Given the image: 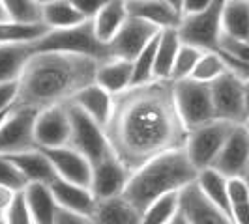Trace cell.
<instances>
[{"label":"cell","instance_id":"ee69618b","mask_svg":"<svg viewBox=\"0 0 249 224\" xmlns=\"http://www.w3.org/2000/svg\"><path fill=\"white\" fill-rule=\"evenodd\" d=\"M15 191L12 189H8V187H0V215H4V213L10 209V206H12L13 198H15Z\"/></svg>","mask_w":249,"mask_h":224},{"label":"cell","instance_id":"9a60e30c","mask_svg":"<svg viewBox=\"0 0 249 224\" xmlns=\"http://www.w3.org/2000/svg\"><path fill=\"white\" fill-rule=\"evenodd\" d=\"M178 206L189 224H236L229 213L219 209L202 194L195 181L178 192Z\"/></svg>","mask_w":249,"mask_h":224},{"label":"cell","instance_id":"f35d334b","mask_svg":"<svg viewBox=\"0 0 249 224\" xmlns=\"http://www.w3.org/2000/svg\"><path fill=\"white\" fill-rule=\"evenodd\" d=\"M4 219L8 224H34L32 221V215L28 211V206H26V200L23 191L15 194L10 209L4 213Z\"/></svg>","mask_w":249,"mask_h":224},{"label":"cell","instance_id":"44dd1931","mask_svg":"<svg viewBox=\"0 0 249 224\" xmlns=\"http://www.w3.org/2000/svg\"><path fill=\"white\" fill-rule=\"evenodd\" d=\"M70 103H73L75 107L87 112L92 120H96L98 124L105 127L107 122L111 120L112 109H114V96H111L107 90H103L100 84L92 82L81 92H77Z\"/></svg>","mask_w":249,"mask_h":224},{"label":"cell","instance_id":"9f6ffc18","mask_svg":"<svg viewBox=\"0 0 249 224\" xmlns=\"http://www.w3.org/2000/svg\"><path fill=\"white\" fill-rule=\"evenodd\" d=\"M0 217H2V215H0Z\"/></svg>","mask_w":249,"mask_h":224},{"label":"cell","instance_id":"d6986e66","mask_svg":"<svg viewBox=\"0 0 249 224\" xmlns=\"http://www.w3.org/2000/svg\"><path fill=\"white\" fill-rule=\"evenodd\" d=\"M8 157L21 170V174L26 179V183L51 185L58 177L56 172H54V166L51 164L49 157L39 148L28 149V151H19V153H10Z\"/></svg>","mask_w":249,"mask_h":224},{"label":"cell","instance_id":"7402d4cb","mask_svg":"<svg viewBox=\"0 0 249 224\" xmlns=\"http://www.w3.org/2000/svg\"><path fill=\"white\" fill-rule=\"evenodd\" d=\"M94 82L116 97L133 86V64L124 58H109L98 65Z\"/></svg>","mask_w":249,"mask_h":224},{"label":"cell","instance_id":"74e56055","mask_svg":"<svg viewBox=\"0 0 249 224\" xmlns=\"http://www.w3.org/2000/svg\"><path fill=\"white\" fill-rule=\"evenodd\" d=\"M219 52L229 60L249 64V41H246V39H232V37L221 36Z\"/></svg>","mask_w":249,"mask_h":224},{"label":"cell","instance_id":"8d00e7d4","mask_svg":"<svg viewBox=\"0 0 249 224\" xmlns=\"http://www.w3.org/2000/svg\"><path fill=\"white\" fill-rule=\"evenodd\" d=\"M26 185L28 183L21 174V170L15 166V162L8 155L0 153V187H8L15 192H21L25 191Z\"/></svg>","mask_w":249,"mask_h":224},{"label":"cell","instance_id":"7bdbcfd3","mask_svg":"<svg viewBox=\"0 0 249 224\" xmlns=\"http://www.w3.org/2000/svg\"><path fill=\"white\" fill-rule=\"evenodd\" d=\"M212 2L213 0H184V4H182V17L202 12V10H206Z\"/></svg>","mask_w":249,"mask_h":224},{"label":"cell","instance_id":"4dcf8cb0","mask_svg":"<svg viewBox=\"0 0 249 224\" xmlns=\"http://www.w3.org/2000/svg\"><path fill=\"white\" fill-rule=\"evenodd\" d=\"M225 71H229V65H227L223 54L219 50H202V54L195 64L193 73L189 79L212 84L213 80H217Z\"/></svg>","mask_w":249,"mask_h":224},{"label":"cell","instance_id":"60d3db41","mask_svg":"<svg viewBox=\"0 0 249 224\" xmlns=\"http://www.w3.org/2000/svg\"><path fill=\"white\" fill-rule=\"evenodd\" d=\"M107 2H109V0H71V4L77 8V12L81 13L87 21H92V19L101 12V8H103Z\"/></svg>","mask_w":249,"mask_h":224},{"label":"cell","instance_id":"1f68e13d","mask_svg":"<svg viewBox=\"0 0 249 224\" xmlns=\"http://www.w3.org/2000/svg\"><path fill=\"white\" fill-rule=\"evenodd\" d=\"M231 217L236 224H249V183L248 179H229Z\"/></svg>","mask_w":249,"mask_h":224},{"label":"cell","instance_id":"603a6c76","mask_svg":"<svg viewBox=\"0 0 249 224\" xmlns=\"http://www.w3.org/2000/svg\"><path fill=\"white\" fill-rule=\"evenodd\" d=\"M28 206V211L32 215L34 224H53L58 211V204L53 196L49 185L43 183H28L23 191Z\"/></svg>","mask_w":249,"mask_h":224},{"label":"cell","instance_id":"bcb514c9","mask_svg":"<svg viewBox=\"0 0 249 224\" xmlns=\"http://www.w3.org/2000/svg\"><path fill=\"white\" fill-rule=\"evenodd\" d=\"M167 224H189V221H187L186 215H184V213L178 209V213H176L175 217H173V219H171V221H169Z\"/></svg>","mask_w":249,"mask_h":224},{"label":"cell","instance_id":"e0dca14e","mask_svg":"<svg viewBox=\"0 0 249 224\" xmlns=\"http://www.w3.org/2000/svg\"><path fill=\"white\" fill-rule=\"evenodd\" d=\"M49 187L58 208L73 211L77 215H85V217H90V213L94 211L98 198L94 196L90 187L77 185L71 181H66L62 177H56Z\"/></svg>","mask_w":249,"mask_h":224},{"label":"cell","instance_id":"8fae6325","mask_svg":"<svg viewBox=\"0 0 249 224\" xmlns=\"http://www.w3.org/2000/svg\"><path fill=\"white\" fill-rule=\"evenodd\" d=\"M70 133H71V122H70L68 103L37 111L34 124V138L37 148L49 149L68 146Z\"/></svg>","mask_w":249,"mask_h":224},{"label":"cell","instance_id":"5b68a950","mask_svg":"<svg viewBox=\"0 0 249 224\" xmlns=\"http://www.w3.org/2000/svg\"><path fill=\"white\" fill-rule=\"evenodd\" d=\"M234 127L236 124L215 118L199 127H193L187 133L184 149H186L191 164L197 168V172L204 170V168H212L213 161L217 159L219 151L225 146L227 138L232 133Z\"/></svg>","mask_w":249,"mask_h":224},{"label":"cell","instance_id":"ac0fdd59","mask_svg":"<svg viewBox=\"0 0 249 224\" xmlns=\"http://www.w3.org/2000/svg\"><path fill=\"white\" fill-rule=\"evenodd\" d=\"M125 4L129 17L146 21L160 30L178 28L182 21V13L165 0H127Z\"/></svg>","mask_w":249,"mask_h":224},{"label":"cell","instance_id":"f5cc1de1","mask_svg":"<svg viewBox=\"0 0 249 224\" xmlns=\"http://www.w3.org/2000/svg\"><path fill=\"white\" fill-rule=\"evenodd\" d=\"M0 224H8V223H6V219H4V215L0 217Z\"/></svg>","mask_w":249,"mask_h":224},{"label":"cell","instance_id":"816d5d0a","mask_svg":"<svg viewBox=\"0 0 249 224\" xmlns=\"http://www.w3.org/2000/svg\"><path fill=\"white\" fill-rule=\"evenodd\" d=\"M39 6H45V4H49V2H53V0H36Z\"/></svg>","mask_w":249,"mask_h":224},{"label":"cell","instance_id":"2e32d148","mask_svg":"<svg viewBox=\"0 0 249 224\" xmlns=\"http://www.w3.org/2000/svg\"><path fill=\"white\" fill-rule=\"evenodd\" d=\"M41 151L49 157L51 164L54 166V172H56L58 177H62L66 181H71V183H77V185L90 187V181H92V162L88 161L83 153H79L71 146L49 148L41 149Z\"/></svg>","mask_w":249,"mask_h":224},{"label":"cell","instance_id":"c3c4849f","mask_svg":"<svg viewBox=\"0 0 249 224\" xmlns=\"http://www.w3.org/2000/svg\"><path fill=\"white\" fill-rule=\"evenodd\" d=\"M165 2H167V4H171L173 8H176L178 12L182 13V4H184V0H165Z\"/></svg>","mask_w":249,"mask_h":224},{"label":"cell","instance_id":"ab89813d","mask_svg":"<svg viewBox=\"0 0 249 224\" xmlns=\"http://www.w3.org/2000/svg\"><path fill=\"white\" fill-rule=\"evenodd\" d=\"M17 94H19V82L0 84V114L10 112L15 107Z\"/></svg>","mask_w":249,"mask_h":224},{"label":"cell","instance_id":"30bf717a","mask_svg":"<svg viewBox=\"0 0 249 224\" xmlns=\"http://www.w3.org/2000/svg\"><path fill=\"white\" fill-rule=\"evenodd\" d=\"M36 116V109L13 107L0 127V153L10 155L37 148L34 138Z\"/></svg>","mask_w":249,"mask_h":224},{"label":"cell","instance_id":"d6a6232c","mask_svg":"<svg viewBox=\"0 0 249 224\" xmlns=\"http://www.w3.org/2000/svg\"><path fill=\"white\" fill-rule=\"evenodd\" d=\"M180 209L178 206V192L165 194L156 202H152L142 211L141 224H167Z\"/></svg>","mask_w":249,"mask_h":224},{"label":"cell","instance_id":"9c48e42d","mask_svg":"<svg viewBox=\"0 0 249 224\" xmlns=\"http://www.w3.org/2000/svg\"><path fill=\"white\" fill-rule=\"evenodd\" d=\"M246 80L232 69L225 71L217 80L210 84L213 103V114L217 120L231 124H246V101H244Z\"/></svg>","mask_w":249,"mask_h":224},{"label":"cell","instance_id":"52a82bcc","mask_svg":"<svg viewBox=\"0 0 249 224\" xmlns=\"http://www.w3.org/2000/svg\"><path fill=\"white\" fill-rule=\"evenodd\" d=\"M173 90H175L176 109L187 131L210 120H215L210 84L193 79H184L173 82Z\"/></svg>","mask_w":249,"mask_h":224},{"label":"cell","instance_id":"11a10c76","mask_svg":"<svg viewBox=\"0 0 249 224\" xmlns=\"http://www.w3.org/2000/svg\"><path fill=\"white\" fill-rule=\"evenodd\" d=\"M246 179H248V183H249V176H248V177H246Z\"/></svg>","mask_w":249,"mask_h":224},{"label":"cell","instance_id":"277c9868","mask_svg":"<svg viewBox=\"0 0 249 224\" xmlns=\"http://www.w3.org/2000/svg\"><path fill=\"white\" fill-rule=\"evenodd\" d=\"M36 52H64L92 58L96 62H105L112 58L109 43H103L96 36L92 21H85L77 26L49 30L37 43H34Z\"/></svg>","mask_w":249,"mask_h":224},{"label":"cell","instance_id":"db71d44e","mask_svg":"<svg viewBox=\"0 0 249 224\" xmlns=\"http://www.w3.org/2000/svg\"><path fill=\"white\" fill-rule=\"evenodd\" d=\"M244 125H246V127H248V131H249V122H248V124H244Z\"/></svg>","mask_w":249,"mask_h":224},{"label":"cell","instance_id":"6da1fadb","mask_svg":"<svg viewBox=\"0 0 249 224\" xmlns=\"http://www.w3.org/2000/svg\"><path fill=\"white\" fill-rule=\"evenodd\" d=\"M187 133L176 109L173 80H150L116 96L105 125L111 149L131 172L165 151L182 149Z\"/></svg>","mask_w":249,"mask_h":224},{"label":"cell","instance_id":"f546056e","mask_svg":"<svg viewBox=\"0 0 249 224\" xmlns=\"http://www.w3.org/2000/svg\"><path fill=\"white\" fill-rule=\"evenodd\" d=\"M87 19L77 12L71 0H53L43 6V23L49 26V30L70 28L85 23Z\"/></svg>","mask_w":249,"mask_h":224},{"label":"cell","instance_id":"8992f818","mask_svg":"<svg viewBox=\"0 0 249 224\" xmlns=\"http://www.w3.org/2000/svg\"><path fill=\"white\" fill-rule=\"evenodd\" d=\"M225 0H213L212 4L199 13L182 17L178 34L182 43L193 45L200 50H219L221 41V15Z\"/></svg>","mask_w":249,"mask_h":224},{"label":"cell","instance_id":"f907efd6","mask_svg":"<svg viewBox=\"0 0 249 224\" xmlns=\"http://www.w3.org/2000/svg\"><path fill=\"white\" fill-rule=\"evenodd\" d=\"M10 112H4V114H0V127H2V124H4V120H6V116H8Z\"/></svg>","mask_w":249,"mask_h":224},{"label":"cell","instance_id":"7a4b0ae2","mask_svg":"<svg viewBox=\"0 0 249 224\" xmlns=\"http://www.w3.org/2000/svg\"><path fill=\"white\" fill-rule=\"evenodd\" d=\"M100 62L64 52H34L19 79L15 107L47 109L73 99L96 80Z\"/></svg>","mask_w":249,"mask_h":224},{"label":"cell","instance_id":"3957f363","mask_svg":"<svg viewBox=\"0 0 249 224\" xmlns=\"http://www.w3.org/2000/svg\"><path fill=\"white\" fill-rule=\"evenodd\" d=\"M197 176L199 172L191 164L186 149L165 151L131 172L122 196L142 213L158 198L191 185Z\"/></svg>","mask_w":249,"mask_h":224},{"label":"cell","instance_id":"f1b7e54d","mask_svg":"<svg viewBox=\"0 0 249 224\" xmlns=\"http://www.w3.org/2000/svg\"><path fill=\"white\" fill-rule=\"evenodd\" d=\"M195 183L199 185L202 194L215 204L219 209L231 215V206H229V177H225L221 172L215 168H204L200 170Z\"/></svg>","mask_w":249,"mask_h":224},{"label":"cell","instance_id":"e575fe53","mask_svg":"<svg viewBox=\"0 0 249 224\" xmlns=\"http://www.w3.org/2000/svg\"><path fill=\"white\" fill-rule=\"evenodd\" d=\"M160 36V34H158ZM158 36L150 41L144 49L133 58V86L137 84H146L154 80V64H156V45H158Z\"/></svg>","mask_w":249,"mask_h":224},{"label":"cell","instance_id":"836d02e7","mask_svg":"<svg viewBox=\"0 0 249 224\" xmlns=\"http://www.w3.org/2000/svg\"><path fill=\"white\" fill-rule=\"evenodd\" d=\"M6 17L17 23H43V6L36 0H0Z\"/></svg>","mask_w":249,"mask_h":224},{"label":"cell","instance_id":"484cf974","mask_svg":"<svg viewBox=\"0 0 249 224\" xmlns=\"http://www.w3.org/2000/svg\"><path fill=\"white\" fill-rule=\"evenodd\" d=\"M127 17H129V13H127L125 0H109L101 8V12L92 19L96 36L100 37L103 43H111V39L118 34V30L127 21Z\"/></svg>","mask_w":249,"mask_h":224},{"label":"cell","instance_id":"4316f807","mask_svg":"<svg viewBox=\"0 0 249 224\" xmlns=\"http://www.w3.org/2000/svg\"><path fill=\"white\" fill-rule=\"evenodd\" d=\"M49 32L45 23L0 21V45H34Z\"/></svg>","mask_w":249,"mask_h":224},{"label":"cell","instance_id":"cb8c5ba5","mask_svg":"<svg viewBox=\"0 0 249 224\" xmlns=\"http://www.w3.org/2000/svg\"><path fill=\"white\" fill-rule=\"evenodd\" d=\"M182 47L178 28L161 30L156 45V64H154V80H171L173 65Z\"/></svg>","mask_w":249,"mask_h":224},{"label":"cell","instance_id":"f6af8a7d","mask_svg":"<svg viewBox=\"0 0 249 224\" xmlns=\"http://www.w3.org/2000/svg\"><path fill=\"white\" fill-rule=\"evenodd\" d=\"M225 62H227V65H229V69L236 71L242 79L249 80V64H240V62H234V60H229V58H225Z\"/></svg>","mask_w":249,"mask_h":224},{"label":"cell","instance_id":"83f0119b","mask_svg":"<svg viewBox=\"0 0 249 224\" xmlns=\"http://www.w3.org/2000/svg\"><path fill=\"white\" fill-rule=\"evenodd\" d=\"M221 32L225 37L249 41V0H225Z\"/></svg>","mask_w":249,"mask_h":224},{"label":"cell","instance_id":"7dc6e473","mask_svg":"<svg viewBox=\"0 0 249 224\" xmlns=\"http://www.w3.org/2000/svg\"><path fill=\"white\" fill-rule=\"evenodd\" d=\"M246 80V79H244ZM244 101H246V124L249 122V80H246L244 86Z\"/></svg>","mask_w":249,"mask_h":224},{"label":"cell","instance_id":"7c38bea8","mask_svg":"<svg viewBox=\"0 0 249 224\" xmlns=\"http://www.w3.org/2000/svg\"><path fill=\"white\" fill-rule=\"evenodd\" d=\"M129 177H131V170L114 155V151H111L101 161L92 164L90 189L98 200L116 198L124 194Z\"/></svg>","mask_w":249,"mask_h":224},{"label":"cell","instance_id":"4fadbf2b","mask_svg":"<svg viewBox=\"0 0 249 224\" xmlns=\"http://www.w3.org/2000/svg\"><path fill=\"white\" fill-rule=\"evenodd\" d=\"M212 168L229 179H246L249 176V131L246 125H236L229 135Z\"/></svg>","mask_w":249,"mask_h":224},{"label":"cell","instance_id":"6f0895ef","mask_svg":"<svg viewBox=\"0 0 249 224\" xmlns=\"http://www.w3.org/2000/svg\"><path fill=\"white\" fill-rule=\"evenodd\" d=\"M125 2H127V0H125Z\"/></svg>","mask_w":249,"mask_h":224},{"label":"cell","instance_id":"ba28073f","mask_svg":"<svg viewBox=\"0 0 249 224\" xmlns=\"http://www.w3.org/2000/svg\"><path fill=\"white\" fill-rule=\"evenodd\" d=\"M70 111V122H71V133H70V144L79 153H83L92 164L101 161L105 155H109L112 149L109 138L105 135V127L92 120L87 112H83L73 103H68Z\"/></svg>","mask_w":249,"mask_h":224},{"label":"cell","instance_id":"681fc988","mask_svg":"<svg viewBox=\"0 0 249 224\" xmlns=\"http://www.w3.org/2000/svg\"><path fill=\"white\" fill-rule=\"evenodd\" d=\"M4 19H8V17H6V12H4V8H2V2H0V21H4Z\"/></svg>","mask_w":249,"mask_h":224},{"label":"cell","instance_id":"d590c367","mask_svg":"<svg viewBox=\"0 0 249 224\" xmlns=\"http://www.w3.org/2000/svg\"><path fill=\"white\" fill-rule=\"evenodd\" d=\"M202 50L193 47V45H186L182 43V47L178 50V56L175 60V65H173V73H171V80L176 82V80H184V79H189L191 73H193V67L197 60L200 58Z\"/></svg>","mask_w":249,"mask_h":224},{"label":"cell","instance_id":"5bb4252c","mask_svg":"<svg viewBox=\"0 0 249 224\" xmlns=\"http://www.w3.org/2000/svg\"><path fill=\"white\" fill-rule=\"evenodd\" d=\"M160 32H161L160 28H156L146 21H141L137 17H127V21L109 43L112 58H124V60L133 62V58Z\"/></svg>","mask_w":249,"mask_h":224},{"label":"cell","instance_id":"d4e9b609","mask_svg":"<svg viewBox=\"0 0 249 224\" xmlns=\"http://www.w3.org/2000/svg\"><path fill=\"white\" fill-rule=\"evenodd\" d=\"M34 52V45H0V84L19 82Z\"/></svg>","mask_w":249,"mask_h":224},{"label":"cell","instance_id":"ffe728a7","mask_svg":"<svg viewBox=\"0 0 249 224\" xmlns=\"http://www.w3.org/2000/svg\"><path fill=\"white\" fill-rule=\"evenodd\" d=\"M142 213L124 196L105 198L96 202L94 211L90 213V224H141Z\"/></svg>","mask_w":249,"mask_h":224},{"label":"cell","instance_id":"b9f144b4","mask_svg":"<svg viewBox=\"0 0 249 224\" xmlns=\"http://www.w3.org/2000/svg\"><path fill=\"white\" fill-rule=\"evenodd\" d=\"M53 224H90V223H88V217H85V215H77L73 211H68V209L58 208Z\"/></svg>","mask_w":249,"mask_h":224}]
</instances>
